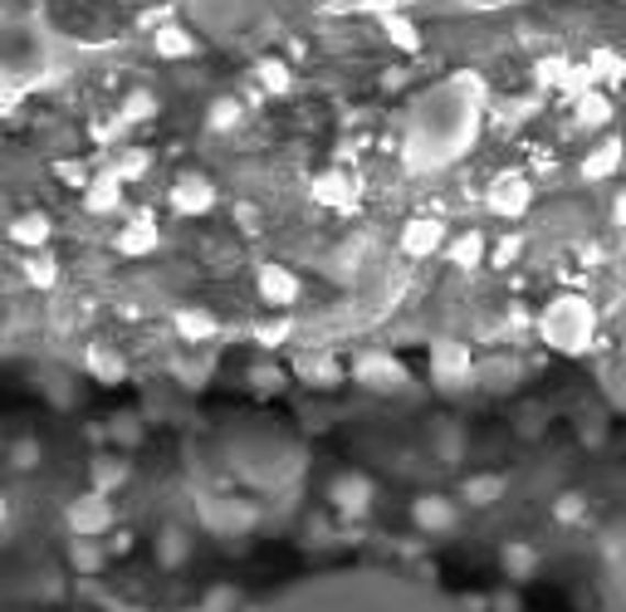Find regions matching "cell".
<instances>
[{
  "label": "cell",
  "mask_w": 626,
  "mask_h": 612,
  "mask_svg": "<svg viewBox=\"0 0 626 612\" xmlns=\"http://www.w3.org/2000/svg\"><path fill=\"white\" fill-rule=\"evenodd\" d=\"M485 128V84L480 74H450L406 108L402 162L406 172H446L480 142Z\"/></svg>",
  "instance_id": "obj_1"
},
{
  "label": "cell",
  "mask_w": 626,
  "mask_h": 612,
  "mask_svg": "<svg viewBox=\"0 0 626 612\" xmlns=\"http://www.w3.org/2000/svg\"><path fill=\"white\" fill-rule=\"evenodd\" d=\"M54 79V35L35 15L0 20V108H15L25 94Z\"/></svg>",
  "instance_id": "obj_2"
},
{
  "label": "cell",
  "mask_w": 626,
  "mask_h": 612,
  "mask_svg": "<svg viewBox=\"0 0 626 612\" xmlns=\"http://www.w3.org/2000/svg\"><path fill=\"white\" fill-rule=\"evenodd\" d=\"M538 334H543V343L553 348V353L587 358L592 343H597V304L573 289L553 294V299L543 304V314H538Z\"/></svg>",
  "instance_id": "obj_3"
},
{
  "label": "cell",
  "mask_w": 626,
  "mask_h": 612,
  "mask_svg": "<svg viewBox=\"0 0 626 612\" xmlns=\"http://www.w3.org/2000/svg\"><path fill=\"white\" fill-rule=\"evenodd\" d=\"M113 520H118V510L103 490H84V495H74L69 510H64V524L74 529V539H98V534L113 529Z\"/></svg>",
  "instance_id": "obj_4"
},
{
  "label": "cell",
  "mask_w": 626,
  "mask_h": 612,
  "mask_svg": "<svg viewBox=\"0 0 626 612\" xmlns=\"http://www.w3.org/2000/svg\"><path fill=\"white\" fill-rule=\"evenodd\" d=\"M470 378H475V358H470L465 343H455V338H436L431 343V382L441 392H460L470 387Z\"/></svg>",
  "instance_id": "obj_5"
},
{
  "label": "cell",
  "mask_w": 626,
  "mask_h": 612,
  "mask_svg": "<svg viewBox=\"0 0 626 612\" xmlns=\"http://www.w3.org/2000/svg\"><path fill=\"white\" fill-rule=\"evenodd\" d=\"M255 520H260L255 500H235V495H226V500H201V524H206L211 534H221V539L250 534V529H255Z\"/></svg>",
  "instance_id": "obj_6"
},
{
  "label": "cell",
  "mask_w": 626,
  "mask_h": 612,
  "mask_svg": "<svg viewBox=\"0 0 626 612\" xmlns=\"http://www.w3.org/2000/svg\"><path fill=\"white\" fill-rule=\"evenodd\" d=\"M353 382H358V387H367V392H377V397H392V392H402L411 378H406L402 358H392V353H362L358 363H353Z\"/></svg>",
  "instance_id": "obj_7"
},
{
  "label": "cell",
  "mask_w": 626,
  "mask_h": 612,
  "mask_svg": "<svg viewBox=\"0 0 626 612\" xmlns=\"http://www.w3.org/2000/svg\"><path fill=\"white\" fill-rule=\"evenodd\" d=\"M485 206H490L494 216H504V221H519V216L534 206V187L519 177V172H504V177H494V182H490Z\"/></svg>",
  "instance_id": "obj_8"
},
{
  "label": "cell",
  "mask_w": 626,
  "mask_h": 612,
  "mask_svg": "<svg viewBox=\"0 0 626 612\" xmlns=\"http://www.w3.org/2000/svg\"><path fill=\"white\" fill-rule=\"evenodd\" d=\"M372 480L362 476V471H343V476H333V485H328V505L338 510V515H353V520H362L372 510Z\"/></svg>",
  "instance_id": "obj_9"
},
{
  "label": "cell",
  "mask_w": 626,
  "mask_h": 612,
  "mask_svg": "<svg viewBox=\"0 0 626 612\" xmlns=\"http://www.w3.org/2000/svg\"><path fill=\"white\" fill-rule=\"evenodd\" d=\"M441 245H446V221H436V216H411V221L402 226V250L411 260L436 255Z\"/></svg>",
  "instance_id": "obj_10"
},
{
  "label": "cell",
  "mask_w": 626,
  "mask_h": 612,
  "mask_svg": "<svg viewBox=\"0 0 626 612\" xmlns=\"http://www.w3.org/2000/svg\"><path fill=\"white\" fill-rule=\"evenodd\" d=\"M411 524L421 534H450L460 524V510H455V500H446V495H421L411 505Z\"/></svg>",
  "instance_id": "obj_11"
},
{
  "label": "cell",
  "mask_w": 626,
  "mask_h": 612,
  "mask_svg": "<svg viewBox=\"0 0 626 612\" xmlns=\"http://www.w3.org/2000/svg\"><path fill=\"white\" fill-rule=\"evenodd\" d=\"M309 196L318 206H333V211H348V206H358V182L348 177V172H318L309 182Z\"/></svg>",
  "instance_id": "obj_12"
},
{
  "label": "cell",
  "mask_w": 626,
  "mask_h": 612,
  "mask_svg": "<svg viewBox=\"0 0 626 612\" xmlns=\"http://www.w3.org/2000/svg\"><path fill=\"white\" fill-rule=\"evenodd\" d=\"M255 289H260V299H265V304H274V309H284V304L299 299V275H294L289 265H260Z\"/></svg>",
  "instance_id": "obj_13"
},
{
  "label": "cell",
  "mask_w": 626,
  "mask_h": 612,
  "mask_svg": "<svg viewBox=\"0 0 626 612\" xmlns=\"http://www.w3.org/2000/svg\"><path fill=\"white\" fill-rule=\"evenodd\" d=\"M216 206V187L206 177H182L172 187V211L177 216H206Z\"/></svg>",
  "instance_id": "obj_14"
},
{
  "label": "cell",
  "mask_w": 626,
  "mask_h": 612,
  "mask_svg": "<svg viewBox=\"0 0 626 612\" xmlns=\"http://www.w3.org/2000/svg\"><path fill=\"white\" fill-rule=\"evenodd\" d=\"M172 329H177L186 343H206V338L221 334V319H216L211 309H201V304H182V309L172 314Z\"/></svg>",
  "instance_id": "obj_15"
},
{
  "label": "cell",
  "mask_w": 626,
  "mask_h": 612,
  "mask_svg": "<svg viewBox=\"0 0 626 612\" xmlns=\"http://www.w3.org/2000/svg\"><path fill=\"white\" fill-rule=\"evenodd\" d=\"M118 255H128V260H138V255H152V250L162 245V236H157V226L147 221V216H138V221H128L123 231H118Z\"/></svg>",
  "instance_id": "obj_16"
},
{
  "label": "cell",
  "mask_w": 626,
  "mask_h": 612,
  "mask_svg": "<svg viewBox=\"0 0 626 612\" xmlns=\"http://www.w3.org/2000/svg\"><path fill=\"white\" fill-rule=\"evenodd\" d=\"M6 236L15 240L20 250H45L50 245V216L45 211H20L15 221L6 226Z\"/></svg>",
  "instance_id": "obj_17"
},
{
  "label": "cell",
  "mask_w": 626,
  "mask_h": 612,
  "mask_svg": "<svg viewBox=\"0 0 626 612\" xmlns=\"http://www.w3.org/2000/svg\"><path fill=\"white\" fill-rule=\"evenodd\" d=\"M84 368H89L98 382H108V387H118V382L128 378V363L113 353V348H103V343H94L89 353H84Z\"/></svg>",
  "instance_id": "obj_18"
},
{
  "label": "cell",
  "mask_w": 626,
  "mask_h": 612,
  "mask_svg": "<svg viewBox=\"0 0 626 612\" xmlns=\"http://www.w3.org/2000/svg\"><path fill=\"white\" fill-rule=\"evenodd\" d=\"M191 559V534L182 529V524H167V529L157 534V564L162 568H182Z\"/></svg>",
  "instance_id": "obj_19"
},
{
  "label": "cell",
  "mask_w": 626,
  "mask_h": 612,
  "mask_svg": "<svg viewBox=\"0 0 626 612\" xmlns=\"http://www.w3.org/2000/svg\"><path fill=\"white\" fill-rule=\"evenodd\" d=\"M499 568L514 578V583H524V578H534V568H538V549L534 544H524V539H514V544H504V554H499Z\"/></svg>",
  "instance_id": "obj_20"
},
{
  "label": "cell",
  "mask_w": 626,
  "mask_h": 612,
  "mask_svg": "<svg viewBox=\"0 0 626 612\" xmlns=\"http://www.w3.org/2000/svg\"><path fill=\"white\" fill-rule=\"evenodd\" d=\"M84 206H89L94 216H108V211H118L123 206V182L113 177V172H103V177L89 187V196H84Z\"/></svg>",
  "instance_id": "obj_21"
},
{
  "label": "cell",
  "mask_w": 626,
  "mask_h": 612,
  "mask_svg": "<svg viewBox=\"0 0 626 612\" xmlns=\"http://www.w3.org/2000/svg\"><path fill=\"white\" fill-rule=\"evenodd\" d=\"M617 167H622V142L607 138L597 152H587V162H582V177H587V182H602V177H612Z\"/></svg>",
  "instance_id": "obj_22"
},
{
  "label": "cell",
  "mask_w": 626,
  "mask_h": 612,
  "mask_svg": "<svg viewBox=\"0 0 626 612\" xmlns=\"http://www.w3.org/2000/svg\"><path fill=\"white\" fill-rule=\"evenodd\" d=\"M25 280L35 284V289H54V280H59V265H54L50 250H30V255H25Z\"/></svg>",
  "instance_id": "obj_23"
},
{
  "label": "cell",
  "mask_w": 626,
  "mask_h": 612,
  "mask_svg": "<svg viewBox=\"0 0 626 612\" xmlns=\"http://www.w3.org/2000/svg\"><path fill=\"white\" fill-rule=\"evenodd\" d=\"M450 260H455V270H475L480 260H485V236H480V231L455 236V245H450Z\"/></svg>",
  "instance_id": "obj_24"
},
{
  "label": "cell",
  "mask_w": 626,
  "mask_h": 612,
  "mask_svg": "<svg viewBox=\"0 0 626 612\" xmlns=\"http://www.w3.org/2000/svg\"><path fill=\"white\" fill-rule=\"evenodd\" d=\"M607 118H612V103H607V98H602L597 89H587V94L578 98V123H582V128H602Z\"/></svg>",
  "instance_id": "obj_25"
},
{
  "label": "cell",
  "mask_w": 626,
  "mask_h": 612,
  "mask_svg": "<svg viewBox=\"0 0 626 612\" xmlns=\"http://www.w3.org/2000/svg\"><path fill=\"white\" fill-rule=\"evenodd\" d=\"M152 45H157V54H167V59H186V54L196 50V40L186 35V30L167 25V30H157V40H152Z\"/></svg>",
  "instance_id": "obj_26"
},
{
  "label": "cell",
  "mask_w": 626,
  "mask_h": 612,
  "mask_svg": "<svg viewBox=\"0 0 626 612\" xmlns=\"http://www.w3.org/2000/svg\"><path fill=\"white\" fill-rule=\"evenodd\" d=\"M504 495V476H470L465 480V500L470 505H490V500Z\"/></svg>",
  "instance_id": "obj_27"
},
{
  "label": "cell",
  "mask_w": 626,
  "mask_h": 612,
  "mask_svg": "<svg viewBox=\"0 0 626 612\" xmlns=\"http://www.w3.org/2000/svg\"><path fill=\"white\" fill-rule=\"evenodd\" d=\"M128 480V466L123 461H94V490H113V485H123Z\"/></svg>",
  "instance_id": "obj_28"
},
{
  "label": "cell",
  "mask_w": 626,
  "mask_h": 612,
  "mask_svg": "<svg viewBox=\"0 0 626 612\" xmlns=\"http://www.w3.org/2000/svg\"><path fill=\"white\" fill-rule=\"evenodd\" d=\"M582 510H587V500L573 495V490L553 500V520H558V524H578V520H582Z\"/></svg>",
  "instance_id": "obj_29"
},
{
  "label": "cell",
  "mask_w": 626,
  "mask_h": 612,
  "mask_svg": "<svg viewBox=\"0 0 626 612\" xmlns=\"http://www.w3.org/2000/svg\"><path fill=\"white\" fill-rule=\"evenodd\" d=\"M152 113H157V98L152 94H133L123 103V123H142V118H152Z\"/></svg>",
  "instance_id": "obj_30"
},
{
  "label": "cell",
  "mask_w": 626,
  "mask_h": 612,
  "mask_svg": "<svg viewBox=\"0 0 626 612\" xmlns=\"http://www.w3.org/2000/svg\"><path fill=\"white\" fill-rule=\"evenodd\" d=\"M240 123V103L235 98H221V103H211V128L216 133H226V128Z\"/></svg>",
  "instance_id": "obj_31"
},
{
  "label": "cell",
  "mask_w": 626,
  "mask_h": 612,
  "mask_svg": "<svg viewBox=\"0 0 626 612\" xmlns=\"http://www.w3.org/2000/svg\"><path fill=\"white\" fill-rule=\"evenodd\" d=\"M147 172V152H123V162L113 167V177L118 182H133V177H142Z\"/></svg>",
  "instance_id": "obj_32"
},
{
  "label": "cell",
  "mask_w": 626,
  "mask_h": 612,
  "mask_svg": "<svg viewBox=\"0 0 626 612\" xmlns=\"http://www.w3.org/2000/svg\"><path fill=\"white\" fill-rule=\"evenodd\" d=\"M260 79H265V89H289V69H284V64H260Z\"/></svg>",
  "instance_id": "obj_33"
},
{
  "label": "cell",
  "mask_w": 626,
  "mask_h": 612,
  "mask_svg": "<svg viewBox=\"0 0 626 612\" xmlns=\"http://www.w3.org/2000/svg\"><path fill=\"white\" fill-rule=\"evenodd\" d=\"M387 30H392V40H397L402 50H416V30L406 25V20H392V15H387Z\"/></svg>",
  "instance_id": "obj_34"
},
{
  "label": "cell",
  "mask_w": 626,
  "mask_h": 612,
  "mask_svg": "<svg viewBox=\"0 0 626 612\" xmlns=\"http://www.w3.org/2000/svg\"><path fill=\"white\" fill-rule=\"evenodd\" d=\"M98 564H103V559L94 554V544H89V539L74 544V568H98Z\"/></svg>",
  "instance_id": "obj_35"
},
{
  "label": "cell",
  "mask_w": 626,
  "mask_h": 612,
  "mask_svg": "<svg viewBox=\"0 0 626 612\" xmlns=\"http://www.w3.org/2000/svg\"><path fill=\"white\" fill-rule=\"evenodd\" d=\"M284 334H289V324H265V329H260V343H284Z\"/></svg>",
  "instance_id": "obj_36"
},
{
  "label": "cell",
  "mask_w": 626,
  "mask_h": 612,
  "mask_svg": "<svg viewBox=\"0 0 626 612\" xmlns=\"http://www.w3.org/2000/svg\"><path fill=\"white\" fill-rule=\"evenodd\" d=\"M455 6H470V10H504V6H519V0H455Z\"/></svg>",
  "instance_id": "obj_37"
},
{
  "label": "cell",
  "mask_w": 626,
  "mask_h": 612,
  "mask_svg": "<svg viewBox=\"0 0 626 612\" xmlns=\"http://www.w3.org/2000/svg\"><path fill=\"white\" fill-rule=\"evenodd\" d=\"M35 456H40V451L25 441V446H20V451H15V466H30V461H35Z\"/></svg>",
  "instance_id": "obj_38"
},
{
  "label": "cell",
  "mask_w": 626,
  "mask_h": 612,
  "mask_svg": "<svg viewBox=\"0 0 626 612\" xmlns=\"http://www.w3.org/2000/svg\"><path fill=\"white\" fill-rule=\"evenodd\" d=\"M6 520H10V500L0 495V529H6Z\"/></svg>",
  "instance_id": "obj_39"
}]
</instances>
